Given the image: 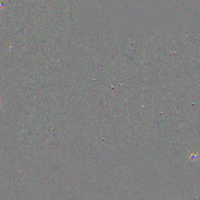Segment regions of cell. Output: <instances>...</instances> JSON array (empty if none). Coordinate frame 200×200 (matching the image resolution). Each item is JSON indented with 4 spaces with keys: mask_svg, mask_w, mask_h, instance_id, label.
Instances as JSON below:
<instances>
[{
    "mask_svg": "<svg viewBox=\"0 0 200 200\" xmlns=\"http://www.w3.org/2000/svg\"><path fill=\"white\" fill-rule=\"evenodd\" d=\"M1 103H2V100H1V99H0V106H1Z\"/></svg>",
    "mask_w": 200,
    "mask_h": 200,
    "instance_id": "1",
    "label": "cell"
}]
</instances>
